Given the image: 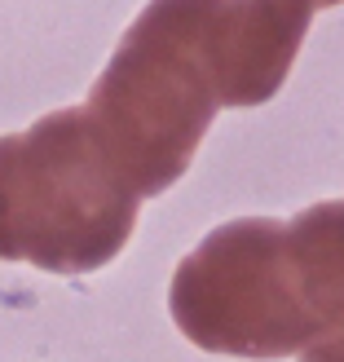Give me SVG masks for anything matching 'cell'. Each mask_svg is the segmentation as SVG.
Wrapping results in <instances>:
<instances>
[{
	"instance_id": "6da1fadb",
	"label": "cell",
	"mask_w": 344,
	"mask_h": 362,
	"mask_svg": "<svg viewBox=\"0 0 344 362\" xmlns=\"http://www.w3.org/2000/svg\"><path fill=\"white\" fill-rule=\"evenodd\" d=\"M212 5L216 0H150L88 88V124L137 199L164 194L186 177L221 111Z\"/></svg>"
},
{
	"instance_id": "7a4b0ae2",
	"label": "cell",
	"mask_w": 344,
	"mask_h": 362,
	"mask_svg": "<svg viewBox=\"0 0 344 362\" xmlns=\"http://www.w3.org/2000/svg\"><path fill=\"white\" fill-rule=\"evenodd\" d=\"M137 204L84 106L0 137V261L93 274L133 239Z\"/></svg>"
},
{
	"instance_id": "3957f363",
	"label": "cell",
	"mask_w": 344,
	"mask_h": 362,
	"mask_svg": "<svg viewBox=\"0 0 344 362\" xmlns=\"http://www.w3.org/2000/svg\"><path fill=\"white\" fill-rule=\"evenodd\" d=\"M172 322L190 345L230 358H287L322 336L287 226L243 216L212 230L172 274Z\"/></svg>"
},
{
	"instance_id": "277c9868",
	"label": "cell",
	"mask_w": 344,
	"mask_h": 362,
	"mask_svg": "<svg viewBox=\"0 0 344 362\" xmlns=\"http://www.w3.org/2000/svg\"><path fill=\"white\" fill-rule=\"evenodd\" d=\"M309 31V9L292 0H216L212 58L221 76V106H261L292 76Z\"/></svg>"
},
{
	"instance_id": "5b68a950",
	"label": "cell",
	"mask_w": 344,
	"mask_h": 362,
	"mask_svg": "<svg viewBox=\"0 0 344 362\" xmlns=\"http://www.w3.org/2000/svg\"><path fill=\"white\" fill-rule=\"evenodd\" d=\"M287 243H292V257L300 265L309 310L327 336L344 322V199L304 208L287 226Z\"/></svg>"
},
{
	"instance_id": "8992f818",
	"label": "cell",
	"mask_w": 344,
	"mask_h": 362,
	"mask_svg": "<svg viewBox=\"0 0 344 362\" xmlns=\"http://www.w3.org/2000/svg\"><path fill=\"white\" fill-rule=\"evenodd\" d=\"M300 362H344V322L336 332H327L322 340H314V345L300 354Z\"/></svg>"
},
{
	"instance_id": "52a82bcc",
	"label": "cell",
	"mask_w": 344,
	"mask_h": 362,
	"mask_svg": "<svg viewBox=\"0 0 344 362\" xmlns=\"http://www.w3.org/2000/svg\"><path fill=\"white\" fill-rule=\"evenodd\" d=\"M292 5H300V9H331V5H344V0H292Z\"/></svg>"
}]
</instances>
